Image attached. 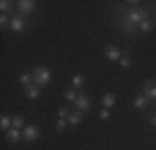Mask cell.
Wrapping results in <instances>:
<instances>
[{
  "label": "cell",
  "mask_w": 156,
  "mask_h": 150,
  "mask_svg": "<svg viewBox=\"0 0 156 150\" xmlns=\"http://www.w3.org/2000/svg\"><path fill=\"white\" fill-rule=\"evenodd\" d=\"M51 70L48 69V67L45 65H38L33 69L32 72V78H33V84L38 85V87H45V85L48 84V82L51 80Z\"/></svg>",
  "instance_id": "obj_1"
},
{
  "label": "cell",
  "mask_w": 156,
  "mask_h": 150,
  "mask_svg": "<svg viewBox=\"0 0 156 150\" xmlns=\"http://www.w3.org/2000/svg\"><path fill=\"white\" fill-rule=\"evenodd\" d=\"M148 18V10H141V9H135V10H128L125 13V22H128L129 25L136 27L140 25L143 20Z\"/></svg>",
  "instance_id": "obj_2"
},
{
  "label": "cell",
  "mask_w": 156,
  "mask_h": 150,
  "mask_svg": "<svg viewBox=\"0 0 156 150\" xmlns=\"http://www.w3.org/2000/svg\"><path fill=\"white\" fill-rule=\"evenodd\" d=\"M22 138L25 142H37L40 138V129L37 125H25L23 132H22Z\"/></svg>",
  "instance_id": "obj_3"
},
{
  "label": "cell",
  "mask_w": 156,
  "mask_h": 150,
  "mask_svg": "<svg viewBox=\"0 0 156 150\" xmlns=\"http://www.w3.org/2000/svg\"><path fill=\"white\" fill-rule=\"evenodd\" d=\"M73 105H75V108L78 112H88V108H90V105H91V100L88 99V95H85V93H78V97H76V100L73 102Z\"/></svg>",
  "instance_id": "obj_4"
},
{
  "label": "cell",
  "mask_w": 156,
  "mask_h": 150,
  "mask_svg": "<svg viewBox=\"0 0 156 150\" xmlns=\"http://www.w3.org/2000/svg\"><path fill=\"white\" fill-rule=\"evenodd\" d=\"M25 28H27V20L22 15H13L12 22H10V30L18 33V32H23Z\"/></svg>",
  "instance_id": "obj_5"
},
{
  "label": "cell",
  "mask_w": 156,
  "mask_h": 150,
  "mask_svg": "<svg viewBox=\"0 0 156 150\" xmlns=\"http://www.w3.org/2000/svg\"><path fill=\"white\" fill-rule=\"evenodd\" d=\"M17 9L20 13H32L37 9V2L35 0H18Z\"/></svg>",
  "instance_id": "obj_6"
},
{
  "label": "cell",
  "mask_w": 156,
  "mask_h": 150,
  "mask_svg": "<svg viewBox=\"0 0 156 150\" xmlns=\"http://www.w3.org/2000/svg\"><path fill=\"white\" fill-rule=\"evenodd\" d=\"M105 57L110 60V62H120V58L123 57V54H121V50L118 47H115V45H108V47L105 48Z\"/></svg>",
  "instance_id": "obj_7"
},
{
  "label": "cell",
  "mask_w": 156,
  "mask_h": 150,
  "mask_svg": "<svg viewBox=\"0 0 156 150\" xmlns=\"http://www.w3.org/2000/svg\"><path fill=\"white\" fill-rule=\"evenodd\" d=\"M143 93L146 95V99L150 100H156V80H148L146 84H144V90Z\"/></svg>",
  "instance_id": "obj_8"
},
{
  "label": "cell",
  "mask_w": 156,
  "mask_h": 150,
  "mask_svg": "<svg viewBox=\"0 0 156 150\" xmlns=\"http://www.w3.org/2000/svg\"><path fill=\"white\" fill-rule=\"evenodd\" d=\"M133 105H135V108H138V110H146V108L150 107V100L146 99L144 93H138V95L135 97V100H133Z\"/></svg>",
  "instance_id": "obj_9"
},
{
  "label": "cell",
  "mask_w": 156,
  "mask_h": 150,
  "mask_svg": "<svg viewBox=\"0 0 156 150\" xmlns=\"http://www.w3.org/2000/svg\"><path fill=\"white\" fill-rule=\"evenodd\" d=\"M23 92H25V97H27L28 100H37L40 97V87H38V85H35V84L25 87Z\"/></svg>",
  "instance_id": "obj_10"
},
{
  "label": "cell",
  "mask_w": 156,
  "mask_h": 150,
  "mask_svg": "<svg viewBox=\"0 0 156 150\" xmlns=\"http://www.w3.org/2000/svg\"><path fill=\"white\" fill-rule=\"evenodd\" d=\"M115 103H116V95L115 93H105V95L101 97V105L103 108H113Z\"/></svg>",
  "instance_id": "obj_11"
},
{
  "label": "cell",
  "mask_w": 156,
  "mask_h": 150,
  "mask_svg": "<svg viewBox=\"0 0 156 150\" xmlns=\"http://www.w3.org/2000/svg\"><path fill=\"white\" fill-rule=\"evenodd\" d=\"M68 125H72V127H76V125H80L81 123V120H83V112H72V114L68 115Z\"/></svg>",
  "instance_id": "obj_12"
},
{
  "label": "cell",
  "mask_w": 156,
  "mask_h": 150,
  "mask_svg": "<svg viewBox=\"0 0 156 150\" xmlns=\"http://www.w3.org/2000/svg\"><path fill=\"white\" fill-rule=\"evenodd\" d=\"M85 84H87V78H85V75L81 73H76L72 77V87L73 88H83Z\"/></svg>",
  "instance_id": "obj_13"
},
{
  "label": "cell",
  "mask_w": 156,
  "mask_h": 150,
  "mask_svg": "<svg viewBox=\"0 0 156 150\" xmlns=\"http://www.w3.org/2000/svg\"><path fill=\"white\" fill-rule=\"evenodd\" d=\"M20 138H22V132L18 129H13V127H12V129L7 132V140H9L10 144H17Z\"/></svg>",
  "instance_id": "obj_14"
},
{
  "label": "cell",
  "mask_w": 156,
  "mask_h": 150,
  "mask_svg": "<svg viewBox=\"0 0 156 150\" xmlns=\"http://www.w3.org/2000/svg\"><path fill=\"white\" fill-rule=\"evenodd\" d=\"M138 27H140V32H141V33H150L151 30L154 28V22L151 20V18H146V20L141 22Z\"/></svg>",
  "instance_id": "obj_15"
},
{
  "label": "cell",
  "mask_w": 156,
  "mask_h": 150,
  "mask_svg": "<svg viewBox=\"0 0 156 150\" xmlns=\"http://www.w3.org/2000/svg\"><path fill=\"white\" fill-rule=\"evenodd\" d=\"M0 129H2L3 132H9V130L12 129V118H10L9 115H2V118H0Z\"/></svg>",
  "instance_id": "obj_16"
},
{
  "label": "cell",
  "mask_w": 156,
  "mask_h": 150,
  "mask_svg": "<svg viewBox=\"0 0 156 150\" xmlns=\"http://www.w3.org/2000/svg\"><path fill=\"white\" fill-rule=\"evenodd\" d=\"M76 92H75V88H66V90H63V99H65L66 100V102H75V100H76Z\"/></svg>",
  "instance_id": "obj_17"
},
{
  "label": "cell",
  "mask_w": 156,
  "mask_h": 150,
  "mask_svg": "<svg viewBox=\"0 0 156 150\" xmlns=\"http://www.w3.org/2000/svg\"><path fill=\"white\" fill-rule=\"evenodd\" d=\"M18 82H20L22 85L25 87H28V85L33 84V78H32V73H20V77H18Z\"/></svg>",
  "instance_id": "obj_18"
},
{
  "label": "cell",
  "mask_w": 156,
  "mask_h": 150,
  "mask_svg": "<svg viewBox=\"0 0 156 150\" xmlns=\"http://www.w3.org/2000/svg\"><path fill=\"white\" fill-rule=\"evenodd\" d=\"M0 10H2V13L12 12V10H13V3L9 2V0H2V2H0Z\"/></svg>",
  "instance_id": "obj_19"
},
{
  "label": "cell",
  "mask_w": 156,
  "mask_h": 150,
  "mask_svg": "<svg viewBox=\"0 0 156 150\" xmlns=\"http://www.w3.org/2000/svg\"><path fill=\"white\" fill-rule=\"evenodd\" d=\"M23 123H25V118L22 117V115H17V117L12 118V127H13V129H18V130H20L22 127H23Z\"/></svg>",
  "instance_id": "obj_20"
},
{
  "label": "cell",
  "mask_w": 156,
  "mask_h": 150,
  "mask_svg": "<svg viewBox=\"0 0 156 150\" xmlns=\"http://www.w3.org/2000/svg\"><path fill=\"white\" fill-rule=\"evenodd\" d=\"M55 129H57L58 132L66 130V129H68V120H66V118H58L57 122H55Z\"/></svg>",
  "instance_id": "obj_21"
},
{
  "label": "cell",
  "mask_w": 156,
  "mask_h": 150,
  "mask_svg": "<svg viewBox=\"0 0 156 150\" xmlns=\"http://www.w3.org/2000/svg\"><path fill=\"white\" fill-rule=\"evenodd\" d=\"M131 63H133V58L129 57L128 54H125L123 57L120 58V67H123V69H128V67H131Z\"/></svg>",
  "instance_id": "obj_22"
},
{
  "label": "cell",
  "mask_w": 156,
  "mask_h": 150,
  "mask_svg": "<svg viewBox=\"0 0 156 150\" xmlns=\"http://www.w3.org/2000/svg\"><path fill=\"white\" fill-rule=\"evenodd\" d=\"M10 22H12V18H10L7 13L0 15V27H2V28H7V27L10 28Z\"/></svg>",
  "instance_id": "obj_23"
},
{
  "label": "cell",
  "mask_w": 156,
  "mask_h": 150,
  "mask_svg": "<svg viewBox=\"0 0 156 150\" xmlns=\"http://www.w3.org/2000/svg\"><path fill=\"white\" fill-rule=\"evenodd\" d=\"M57 115H58V118H68V115H70V110L66 107H60L57 110Z\"/></svg>",
  "instance_id": "obj_24"
},
{
  "label": "cell",
  "mask_w": 156,
  "mask_h": 150,
  "mask_svg": "<svg viewBox=\"0 0 156 150\" xmlns=\"http://www.w3.org/2000/svg\"><path fill=\"white\" fill-rule=\"evenodd\" d=\"M98 117L101 120H108L110 118V110H108V108H101V110L98 112Z\"/></svg>",
  "instance_id": "obj_25"
},
{
  "label": "cell",
  "mask_w": 156,
  "mask_h": 150,
  "mask_svg": "<svg viewBox=\"0 0 156 150\" xmlns=\"http://www.w3.org/2000/svg\"><path fill=\"white\" fill-rule=\"evenodd\" d=\"M151 125H153V127H156V114H153V115H151Z\"/></svg>",
  "instance_id": "obj_26"
}]
</instances>
